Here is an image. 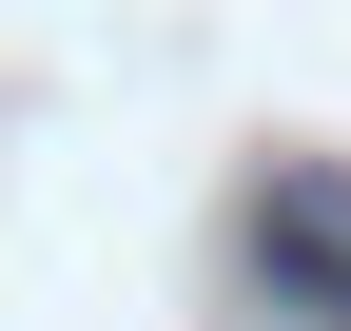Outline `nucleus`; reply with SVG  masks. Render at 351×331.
Wrapping results in <instances>:
<instances>
[{
    "label": "nucleus",
    "instance_id": "1",
    "mask_svg": "<svg viewBox=\"0 0 351 331\" xmlns=\"http://www.w3.org/2000/svg\"><path fill=\"white\" fill-rule=\"evenodd\" d=\"M254 293L351 331V156H274L254 176Z\"/></svg>",
    "mask_w": 351,
    "mask_h": 331
}]
</instances>
